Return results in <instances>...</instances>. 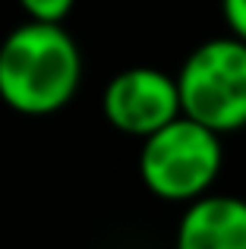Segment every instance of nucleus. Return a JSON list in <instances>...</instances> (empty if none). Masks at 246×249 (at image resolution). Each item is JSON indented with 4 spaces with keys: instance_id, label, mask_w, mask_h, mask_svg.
Listing matches in <instances>:
<instances>
[{
    "instance_id": "obj_1",
    "label": "nucleus",
    "mask_w": 246,
    "mask_h": 249,
    "mask_svg": "<svg viewBox=\"0 0 246 249\" xmlns=\"http://www.w3.org/2000/svg\"><path fill=\"white\" fill-rule=\"evenodd\" d=\"M82 85V51L57 22H19L0 41V101L22 117H51Z\"/></svg>"
},
{
    "instance_id": "obj_2",
    "label": "nucleus",
    "mask_w": 246,
    "mask_h": 249,
    "mask_svg": "<svg viewBox=\"0 0 246 249\" xmlns=\"http://www.w3.org/2000/svg\"><path fill=\"white\" fill-rule=\"evenodd\" d=\"M224 167V145L215 129L180 114L158 133L142 139L139 180L161 202H190L211 193Z\"/></svg>"
},
{
    "instance_id": "obj_3",
    "label": "nucleus",
    "mask_w": 246,
    "mask_h": 249,
    "mask_svg": "<svg viewBox=\"0 0 246 249\" xmlns=\"http://www.w3.org/2000/svg\"><path fill=\"white\" fill-rule=\"evenodd\" d=\"M177 89L190 120L218 136L240 133L246 126V41L221 35L193 48L177 70Z\"/></svg>"
},
{
    "instance_id": "obj_4",
    "label": "nucleus",
    "mask_w": 246,
    "mask_h": 249,
    "mask_svg": "<svg viewBox=\"0 0 246 249\" xmlns=\"http://www.w3.org/2000/svg\"><path fill=\"white\" fill-rule=\"evenodd\" d=\"M101 114L117 133L133 139H148L183 114L177 76L155 67L120 70L101 95Z\"/></svg>"
},
{
    "instance_id": "obj_5",
    "label": "nucleus",
    "mask_w": 246,
    "mask_h": 249,
    "mask_svg": "<svg viewBox=\"0 0 246 249\" xmlns=\"http://www.w3.org/2000/svg\"><path fill=\"white\" fill-rule=\"evenodd\" d=\"M174 249H246V199L209 193L177 221Z\"/></svg>"
},
{
    "instance_id": "obj_6",
    "label": "nucleus",
    "mask_w": 246,
    "mask_h": 249,
    "mask_svg": "<svg viewBox=\"0 0 246 249\" xmlns=\"http://www.w3.org/2000/svg\"><path fill=\"white\" fill-rule=\"evenodd\" d=\"M19 10L25 13V19L32 22H57L63 25V19L73 13L76 0H16Z\"/></svg>"
},
{
    "instance_id": "obj_7",
    "label": "nucleus",
    "mask_w": 246,
    "mask_h": 249,
    "mask_svg": "<svg viewBox=\"0 0 246 249\" xmlns=\"http://www.w3.org/2000/svg\"><path fill=\"white\" fill-rule=\"evenodd\" d=\"M221 16L230 35L246 41V0H221Z\"/></svg>"
}]
</instances>
